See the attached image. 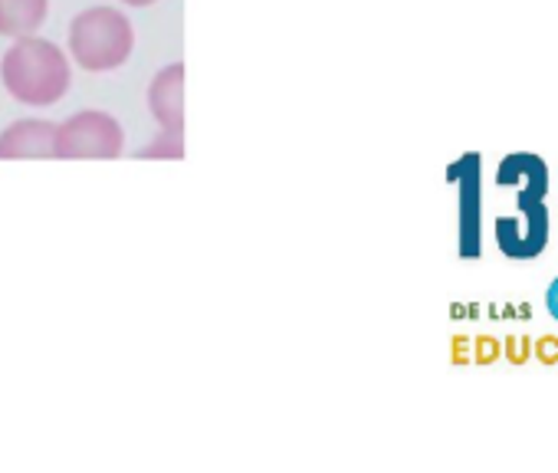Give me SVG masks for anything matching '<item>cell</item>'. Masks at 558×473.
I'll return each instance as SVG.
<instances>
[{"label": "cell", "instance_id": "obj_1", "mask_svg": "<svg viewBox=\"0 0 558 473\" xmlns=\"http://www.w3.org/2000/svg\"><path fill=\"white\" fill-rule=\"evenodd\" d=\"M499 187H515V214H499L496 217V241L499 251L509 260H532L545 251L548 244V210H545V191H548V174L542 158L529 151L506 155L496 174Z\"/></svg>", "mask_w": 558, "mask_h": 473}, {"label": "cell", "instance_id": "obj_2", "mask_svg": "<svg viewBox=\"0 0 558 473\" xmlns=\"http://www.w3.org/2000/svg\"><path fill=\"white\" fill-rule=\"evenodd\" d=\"M0 86L21 106L50 109L73 86V60L40 34L21 37L0 57Z\"/></svg>", "mask_w": 558, "mask_h": 473}, {"label": "cell", "instance_id": "obj_3", "mask_svg": "<svg viewBox=\"0 0 558 473\" xmlns=\"http://www.w3.org/2000/svg\"><path fill=\"white\" fill-rule=\"evenodd\" d=\"M70 60L86 73L122 70L135 53V27L119 8H86L70 24Z\"/></svg>", "mask_w": 558, "mask_h": 473}, {"label": "cell", "instance_id": "obj_4", "mask_svg": "<svg viewBox=\"0 0 558 473\" xmlns=\"http://www.w3.org/2000/svg\"><path fill=\"white\" fill-rule=\"evenodd\" d=\"M125 151V129L102 109H80L57 122L60 161H116Z\"/></svg>", "mask_w": 558, "mask_h": 473}, {"label": "cell", "instance_id": "obj_5", "mask_svg": "<svg viewBox=\"0 0 558 473\" xmlns=\"http://www.w3.org/2000/svg\"><path fill=\"white\" fill-rule=\"evenodd\" d=\"M57 158V122L17 119L0 132V161H50Z\"/></svg>", "mask_w": 558, "mask_h": 473}, {"label": "cell", "instance_id": "obj_6", "mask_svg": "<svg viewBox=\"0 0 558 473\" xmlns=\"http://www.w3.org/2000/svg\"><path fill=\"white\" fill-rule=\"evenodd\" d=\"M148 112L158 129L184 135V63L174 60L151 76Z\"/></svg>", "mask_w": 558, "mask_h": 473}, {"label": "cell", "instance_id": "obj_7", "mask_svg": "<svg viewBox=\"0 0 558 473\" xmlns=\"http://www.w3.org/2000/svg\"><path fill=\"white\" fill-rule=\"evenodd\" d=\"M47 14L50 0H0V37H34L47 24Z\"/></svg>", "mask_w": 558, "mask_h": 473}, {"label": "cell", "instance_id": "obj_8", "mask_svg": "<svg viewBox=\"0 0 558 473\" xmlns=\"http://www.w3.org/2000/svg\"><path fill=\"white\" fill-rule=\"evenodd\" d=\"M138 158H168V161H178V158H184V135H178V132H158L142 151H138Z\"/></svg>", "mask_w": 558, "mask_h": 473}, {"label": "cell", "instance_id": "obj_9", "mask_svg": "<svg viewBox=\"0 0 558 473\" xmlns=\"http://www.w3.org/2000/svg\"><path fill=\"white\" fill-rule=\"evenodd\" d=\"M529 349H532V342H529L525 336H509V339H506V359H509L512 365L529 362Z\"/></svg>", "mask_w": 558, "mask_h": 473}, {"label": "cell", "instance_id": "obj_10", "mask_svg": "<svg viewBox=\"0 0 558 473\" xmlns=\"http://www.w3.org/2000/svg\"><path fill=\"white\" fill-rule=\"evenodd\" d=\"M499 359V342L493 339V336H480L476 339V362L480 365H489V362H496Z\"/></svg>", "mask_w": 558, "mask_h": 473}, {"label": "cell", "instance_id": "obj_11", "mask_svg": "<svg viewBox=\"0 0 558 473\" xmlns=\"http://www.w3.org/2000/svg\"><path fill=\"white\" fill-rule=\"evenodd\" d=\"M535 355H538V362L555 365V362H558V336H542V339L535 342Z\"/></svg>", "mask_w": 558, "mask_h": 473}, {"label": "cell", "instance_id": "obj_12", "mask_svg": "<svg viewBox=\"0 0 558 473\" xmlns=\"http://www.w3.org/2000/svg\"><path fill=\"white\" fill-rule=\"evenodd\" d=\"M545 313L558 323V277L548 283V290H545Z\"/></svg>", "mask_w": 558, "mask_h": 473}, {"label": "cell", "instance_id": "obj_13", "mask_svg": "<svg viewBox=\"0 0 558 473\" xmlns=\"http://www.w3.org/2000/svg\"><path fill=\"white\" fill-rule=\"evenodd\" d=\"M453 342H457V355H453V359H457V362H466V349H470V339H463V336H460V339H453Z\"/></svg>", "mask_w": 558, "mask_h": 473}, {"label": "cell", "instance_id": "obj_14", "mask_svg": "<svg viewBox=\"0 0 558 473\" xmlns=\"http://www.w3.org/2000/svg\"><path fill=\"white\" fill-rule=\"evenodd\" d=\"M125 8H151V4H158V0H122Z\"/></svg>", "mask_w": 558, "mask_h": 473}, {"label": "cell", "instance_id": "obj_15", "mask_svg": "<svg viewBox=\"0 0 558 473\" xmlns=\"http://www.w3.org/2000/svg\"><path fill=\"white\" fill-rule=\"evenodd\" d=\"M499 319H515V306H509V303H506V306H502V316H499Z\"/></svg>", "mask_w": 558, "mask_h": 473}, {"label": "cell", "instance_id": "obj_16", "mask_svg": "<svg viewBox=\"0 0 558 473\" xmlns=\"http://www.w3.org/2000/svg\"><path fill=\"white\" fill-rule=\"evenodd\" d=\"M529 313H532V306H529V303H522V306H519V319H529Z\"/></svg>", "mask_w": 558, "mask_h": 473}]
</instances>
